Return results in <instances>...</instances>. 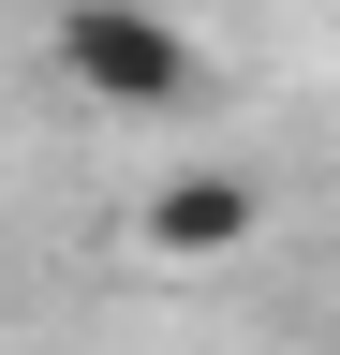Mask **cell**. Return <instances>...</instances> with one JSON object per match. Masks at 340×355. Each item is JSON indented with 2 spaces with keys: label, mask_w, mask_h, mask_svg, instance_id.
Masks as SVG:
<instances>
[{
  "label": "cell",
  "mask_w": 340,
  "mask_h": 355,
  "mask_svg": "<svg viewBox=\"0 0 340 355\" xmlns=\"http://www.w3.org/2000/svg\"><path fill=\"white\" fill-rule=\"evenodd\" d=\"M60 74L89 89V104H118V119H178L207 89L193 30L163 15V0H60Z\"/></svg>",
  "instance_id": "obj_1"
},
{
  "label": "cell",
  "mask_w": 340,
  "mask_h": 355,
  "mask_svg": "<svg viewBox=\"0 0 340 355\" xmlns=\"http://www.w3.org/2000/svg\"><path fill=\"white\" fill-rule=\"evenodd\" d=\"M251 222H267V193H251L237 163H193V178H163V193H148V222H134V237H148L163 266H222Z\"/></svg>",
  "instance_id": "obj_2"
}]
</instances>
